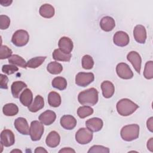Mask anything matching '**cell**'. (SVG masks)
I'll use <instances>...</instances> for the list:
<instances>
[{
	"label": "cell",
	"mask_w": 153,
	"mask_h": 153,
	"mask_svg": "<svg viewBox=\"0 0 153 153\" xmlns=\"http://www.w3.org/2000/svg\"><path fill=\"white\" fill-rule=\"evenodd\" d=\"M78 100L82 105L94 106L98 102V91L95 88L84 90L79 93Z\"/></svg>",
	"instance_id": "cell-1"
},
{
	"label": "cell",
	"mask_w": 153,
	"mask_h": 153,
	"mask_svg": "<svg viewBox=\"0 0 153 153\" xmlns=\"http://www.w3.org/2000/svg\"><path fill=\"white\" fill-rule=\"evenodd\" d=\"M116 107L117 111L120 115L126 117L134 113L139 108V106L131 100L124 98L117 102Z\"/></svg>",
	"instance_id": "cell-2"
},
{
	"label": "cell",
	"mask_w": 153,
	"mask_h": 153,
	"mask_svg": "<svg viewBox=\"0 0 153 153\" xmlns=\"http://www.w3.org/2000/svg\"><path fill=\"white\" fill-rule=\"evenodd\" d=\"M121 138L127 142L134 140L139 137V126L136 124H128L124 126L120 131Z\"/></svg>",
	"instance_id": "cell-3"
},
{
	"label": "cell",
	"mask_w": 153,
	"mask_h": 153,
	"mask_svg": "<svg viewBox=\"0 0 153 153\" xmlns=\"http://www.w3.org/2000/svg\"><path fill=\"white\" fill-rule=\"evenodd\" d=\"M29 40L28 32L23 29L16 30L13 35L11 42L17 47H23L26 45Z\"/></svg>",
	"instance_id": "cell-4"
},
{
	"label": "cell",
	"mask_w": 153,
	"mask_h": 153,
	"mask_svg": "<svg viewBox=\"0 0 153 153\" xmlns=\"http://www.w3.org/2000/svg\"><path fill=\"white\" fill-rule=\"evenodd\" d=\"M44 131L43 124L38 121H33L30 123L29 135L32 141H38L41 138Z\"/></svg>",
	"instance_id": "cell-5"
},
{
	"label": "cell",
	"mask_w": 153,
	"mask_h": 153,
	"mask_svg": "<svg viewBox=\"0 0 153 153\" xmlns=\"http://www.w3.org/2000/svg\"><path fill=\"white\" fill-rule=\"evenodd\" d=\"M93 139V133L87 128H79L75 134L76 141L81 145L90 143Z\"/></svg>",
	"instance_id": "cell-6"
},
{
	"label": "cell",
	"mask_w": 153,
	"mask_h": 153,
	"mask_svg": "<svg viewBox=\"0 0 153 153\" xmlns=\"http://www.w3.org/2000/svg\"><path fill=\"white\" fill-rule=\"evenodd\" d=\"M94 79V75L91 72H79L75 76V83L80 87H85Z\"/></svg>",
	"instance_id": "cell-7"
},
{
	"label": "cell",
	"mask_w": 153,
	"mask_h": 153,
	"mask_svg": "<svg viewBox=\"0 0 153 153\" xmlns=\"http://www.w3.org/2000/svg\"><path fill=\"white\" fill-rule=\"evenodd\" d=\"M116 72L118 76L124 79H129L133 78V73L129 66L126 63H120L117 65Z\"/></svg>",
	"instance_id": "cell-8"
},
{
	"label": "cell",
	"mask_w": 153,
	"mask_h": 153,
	"mask_svg": "<svg viewBox=\"0 0 153 153\" xmlns=\"http://www.w3.org/2000/svg\"><path fill=\"white\" fill-rule=\"evenodd\" d=\"M15 137L13 132L9 129H4L1 133V144L5 147L14 145Z\"/></svg>",
	"instance_id": "cell-9"
},
{
	"label": "cell",
	"mask_w": 153,
	"mask_h": 153,
	"mask_svg": "<svg viewBox=\"0 0 153 153\" xmlns=\"http://www.w3.org/2000/svg\"><path fill=\"white\" fill-rule=\"evenodd\" d=\"M127 59L131 63L135 71L140 74L142 63V59L140 54L135 51H131L127 55Z\"/></svg>",
	"instance_id": "cell-10"
},
{
	"label": "cell",
	"mask_w": 153,
	"mask_h": 153,
	"mask_svg": "<svg viewBox=\"0 0 153 153\" xmlns=\"http://www.w3.org/2000/svg\"><path fill=\"white\" fill-rule=\"evenodd\" d=\"M130 38L128 34L124 31H117L114 35V43L119 47H125L129 43Z\"/></svg>",
	"instance_id": "cell-11"
},
{
	"label": "cell",
	"mask_w": 153,
	"mask_h": 153,
	"mask_svg": "<svg viewBox=\"0 0 153 153\" xmlns=\"http://www.w3.org/2000/svg\"><path fill=\"white\" fill-rule=\"evenodd\" d=\"M16 129L21 134L23 135L29 134L30 128L29 127L27 120L23 117H19L16 118L14 123Z\"/></svg>",
	"instance_id": "cell-12"
},
{
	"label": "cell",
	"mask_w": 153,
	"mask_h": 153,
	"mask_svg": "<svg viewBox=\"0 0 153 153\" xmlns=\"http://www.w3.org/2000/svg\"><path fill=\"white\" fill-rule=\"evenodd\" d=\"M133 36L136 42L140 44H144L146 39L145 27L141 25H136L133 30Z\"/></svg>",
	"instance_id": "cell-13"
},
{
	"label": "cell",
	"mask_w": 153,
	"mask_h": 153,
	"mask_svg": "<svg viewBox=\"0 0 153 153\" xmlns=\"http://www.w3.org/2000/svg\"><path fill=\"white\" fill-rule=\"evenodd\" d=\"M58 46L59 49L65 54H71L74 47L72 41L66 36L60 38L58 42Z\"/></svg>",
	"instance_id": "cell-14"
},
{
	"label": "cell",
	"mask_w": 153,
	"mask_h": 153,
	"mask_svg": "<svg viewBox=\"0 0 153 153\" xmlns=\"http://www.w3.org/2000/svg\"><path fill=\"white\" fill-rule=\"evenodd\" d=\"M56 113L51 110H47L44 111L41 113L38 117L40 122L45 126H50L56 120Z\"/></svg>",
	"instance_id": "cell-15"
},
{
	"label": "cell",
	"mask_w": 153,
	"mask_h": 153,
	"mask_svg": "<svg viewBox=\"0 0 153 153\" xmlns=\"http://www.w3.org/2000/svg\"><path fill=\"white\" fill-rule=\"evenodd\" d=\"M103 125V121L97 117L88 119L85 122L86 127L91 132H97L100 131Z\"/></svg>",
	"instance_id": "cell-16"
},
{
	"label": "cell",
	"mask_w": 153,
	"mask_h": 153,
	"mask_svg": "<svg viewBox=\"0 0 153 153\" xmlns=\"http://www.w3.org/2000/svg\"><path fill=\"white\" fill-rule=\"evenodd\" d=\"M60 123L65 129L72 130L76 125V120L72 115H65L61 117Z\"/></svg>",
	"instance_id": "cell-17"
},
{
	"label": "cell",
	"mask_w": 153,
	"mask_h": 153,
	"mask_svg": "<svg viewBox=\"0 0 153 153\" xmlns=\"http://www.w3.org/2000/svg\"><path fill=\"white\" fill-rule=\"evenodd\" d=\"M60 141V136L59 134L56 131H51L47 135L45 143L46 145L50 148H56L57 147Z\"/></svg>",
	"instance_id": "cell-18"
},
{
	"label": "cell",
	"mask_w": 153,
	"mask_h": 153,
	"mask_svg": "<svg viewBox=\"0 0 153 153\" xmlns=\"http://www.w3.org/2000/svg\"><path fill=\"white\" fill-rule=\"evenodd\" d=\"M102 94L104 97L108 99L111 97L115 92V87L109 81H105L101 84Z\"/></svg>",
	"instance_id": "cell-19"
},
{
	"label": "cell",
	"mask_w": 153,
	"mask_h": 153,
	"mask_svg": "<svg viewBox=\"0 0 153 153\" xmlns=\"http://www.w3.org/2000/svg\"><path fill=\"white\" fill-rule=\"evenodd\" d=\"M100 28L105 31H111L115 26V22L114 19L110 16H105L102 18L100 22Z\"/></svg>",
	"instance_id": "cell-20"
},
{
	"label": "cell",
	"mask_w": 153,
	"mask_h": 153,
	"mask_svg": "<svg viewBox=\"0 0 153 153\" xmlns=\"http://www.w3.org/2000/svg\"><path fill=\"white\" fill-rule=\"evenodd\" d=\"M39 13L42 17L50 19L54 16L55 11L54 7L51 5L49 4H45L40 7Z\"/></svg>",
	"instance_id": "cell-21"
},
{
	"label": "cell",
	"mask_w": 153,
	"mask_h": 153,
	"mask_svg": "<svg viewBox=\"0 0 153 153\" xmlns=\"http://www.w3.org/2000/svg\"><path fill=\"white\" fill-rule=\"evenodd\" d=\"M21 103L25 106H29L30 105L33 100V94L31 90L29 88L25 89L19 97Z\"/></svg>",
	"instance_id": "cell-22"
},
{
	"label": "cell",
	"mask_w": 153,
	"mask_h": 153,
	"mask_svg": "<svg viewBox=\"0 0 153 153\" xmlns=\"http://www.w3.org/2000/svg\"><path fill=\"white\" fill-rule=\"evenodd\" d=\"M44 100L43 97L40 95H37L32 103L28 106V109L32 112H36L44 108Z\"/></svg>",
	"instance_id": "cell-23"
},
{
	"label": "cell",
	"mask_w": 153,
	"mask_h": 153,
	"mask_svg": "<svg viewBox=\"0 0 153 153\" xmlns=\"http://www.w3.org/2000/svg\"><path fill=\"white\" fill-rule=\"evenodd\" d=\"M27 87V85L22 81H14L11 86V91L13 96L14 98H19L20 93L23 89Z\"/></svg>",
	"instance_id": "cell-24"
},
{
	"label": "cell",
	"mask_w": 153,
	"mask_h": 153,
	"mask_svg": "<svg viewBox=\"0 0 153 153\" xmlns=\"http://www.w3.org/2000/svg\"><path fill=\"white\" fill-rule=\"evenodd\" d=\"M61 97L60 94L55 91H51L48 95V102L51 107L56 108L61 104Z\"/></svg>",
	"instance_id": "cell-25"
},
{
	"label": "cell",
	"mask_w": 153,
	"mask_h": 153,
	"mask_svg": "<svg viewBox=\"0 0 153 153\" xmlns=\"http://www.w3.org/2000/svg\"><path fill=\"white\" fill-rule=\"evenodd\" d=\"M3 114L6 116H14L19 112L18 106L13 103L5 104L2 108Z\"/></svg>",
	"instance_id": "cell-26"
},
{
	"label": "cell",
	"mask_w": 153,
	"mask_h": 153,
	"mask_svg": "<svg viewBox=\"0 0 153 153\" xmlns=\"http://www.w3.org/2000/svg\"><path fill=\"white\" fill-rule=\"evenodd\" d=\"M53 58L55 60L62 62H69L71 58V54H65L59 48L55 49L53 53Z\"/></svg>",
	"instance_id": "cell-27"
},
{
	"label": "cell",
	"mask_w": 153,
	"mask_h": 153,
	"mask_svg": "<svg viewBox=\"0 0 153 153\" xmlns=\"http://www.w3.org/2000/svg\"><path fill=\"white\" fill-rule=\"evenodd\" d=\"M8 62L12 65L19 66L22 68H26L27 63L25 60L17 54H13L8 58Z\"/></svg>",
	"instance_id": "cell-28"
},
{
	"label": "cell",
	"mask_w": 153,
	"mask_h": 153,
	"mask_svg": "<svg viewBox=\"0 0 153 153\" xmlns=\"http://www.w3.org/2000/svg\"><path fill=\"white\" fill-rule=\"evenodd\" d=\"M51 85L55 88L63 90L66 89L67 87V81L66 79L62 76H57L53 79Z\"/></svg>",
	"instance_id": "cell-29"
},
{
	"label": "cell",
	"mask_w": 153,
	"mask_h": 153,
	"mask_svg": "<svg viewBox=\"0 0 153 153\" xmlns=\"http://www.w3.org/2000/svg\"><path fill=\"white\" fill-rule=\"evenodd\" d=\"M48 72L53 75H57L61 73L63 70L62 65L57 62H51L47 66Z\"/></svg>",
	"instance_id": "cell-30"
},
{
	"label": "cell",
	"mask_w": 153,
	"mask_h": 153,
	"mask_svg": "<svg viewBox=\"0 0 153 153\" xmlns=\"http://www.w3.org/2000/svg\"><path fill=\"white\" fill-rule=\"evenodd\" d=\"M46 56H39L33 57L28 60L27 62V67L29 68L35 69L41 66L46 59Z\"/></svg>",
	"instance_id": "cell-31"
},
{
	"label": "cell",
	"mask_w": 153,
	"mask_h": 153,
	"mask_svg": "<svg viewBox=\"0 0 153 153\" xmlns=\"http://www.w3.org/2000/svg\"><path fill=\"white\" fill-rule=\"evenodd\" d=\"M93 109L90 106H82L78 108L77 110V115L80 118H84L93 114Z\"/></svg>",
	"instance_id": "cell-32"
},
{
	"label": "cell",
	"mask_w": 153,
	"mask_h": 153,
	"mask_svg": "<svg viewBox=\"0 0 153 153\" xmlns=\"http://www.w3.org/2000/svg\"><path fill=\"white\" fill-rule=\"evenodd\" d=\"M143 76L147 79H151L153 78V62L148 61L146 63L143 71Z\"/></svg>",
	"instance_id": "cell-33"
},
{
	"label": "cell",
	"mask_w": 153,
	"mask_h": 153,
	"mask_svg": "<svg viewBox=\"0 0 153 153\" xmlns=\"http://www.w3.org/2000/svg\"><path fill=\"white\" fill-rule=\"evenodd\" d=\"M94 66V60L90 55H84L82 58V67L84 69H91Z\"/></svg>",
	"instance_id": "cell-34"
},
{
	"label": "cell",
	"mask_w": 153,
	"mask_h": 153,
	"mask_svg": "<svg viewBox=\"0 0 153 153\" xmlns=\"http://www.w3.org/2000/svg\"><path fill=\"white\" fill-rule=\"evenodd\" d=\"M12 50L7 45H1L0 48V59L1 60L10 58L12 55Z\"/></svg>",
	"instance_id": "cell-35"
},
{
	"label": "cell",
	"mask_w": 153,
	"mask_h": 153,
	"mask_svg": "<svg viewBox=\"0 0 153 153\" xmlns=\"http://www.w3.org/2000/svg\"><path fill=\"white\" fill-rule=\"evenodd\" d=\"M19 68L14 65H4L2 67V72L7 74L11 75L18 71Z\"/></svg>",
	"instance_id": "cell-36"
},
{
	"label": "cell",
	"mask_w": 153,
	"mask_h": 153,
	"mask_svg": "<svg viewBox=\"0 0 153 153\" xmlns=\"http://www.w3.org/2000/svg\"><path fill=\"white\" fill-rule=\"evenodd\" d=\"M10 25V19L6 15L0 16V28L2 30L7 29Z\"/></svg>",
	"instance_id": "cell-37"
},
{
	"label": "cell",
	"mask_w": 153,
	"mask_h": 153,
	"mask_svg": "<svg viewBox=\"0 0 153 153\" xmlns=\"http://www.w3.org/2000/svg\"><path fill=\"white\" fill-rule=\"evenodd\" d=\"M88 152H109V149L107 147H105L102 145H93L91 146L89 150L88 151Z\"/></svg>",
	"instance_id": "cell-38"
},
{
	"label": "cell",
	"mask_w": 153,
	"mask_h": 153,
	"mask_svg": "<svg viewBox=\"0 0 153 153\" xmlns=\"http://www.w3.org/2000/svg\"><path fill=\"white\" fill-rule=\"evenodd\" d=\"M8 78L7 76L4 74L0 75V87L2 89H8Z\"/></svg>",
	"instance_id": "cell-39"
},
{
	"label": "cell",
	"mask_w": 153,
	"mask_h": 153,
	"mask_svg": "<svg viewBox=\"0 0 153 153\" xmlns=\"http://www.w3.org/2000/svg\"><path fill=\"white\" fill-rule=\"evenodd\" d=\"M153 118L151 117H150L148 120H147V122H146V126H147V128H148V130L151 131V132H152L153 131Z\"/></svg>",
	"instance_id": "cell-40"
},
{
	"label": "cell",
	"mask_w": 153,
	"mask_h": 153,
	"mask_svg": "<svg viewBox=\"0 0 153 153\" xmlns=\"http://www.w3.org/2000/svg\"><path fill=\"white\" fill-rule=\"evenodd\" d=\"M147 148L148 149L152 152L153 151V138L151 137L147 142Z\"/></svg>",
	"instance_id": "cell-41"
},
{
	"label": "cell",
	"mask_w": 153,
	"mask_h": 153,
	"mask_svg": "<svg viewBox=\"0 0 153 153\" xmlns=\"http://www.w3.org/2000/svg\"><path fill=\"white\" fill-rule=\"evenodd\" d=\"M13 2V1L11 0H1L0 1V4L2 5V6H5V7H7L10 5V4Z\"/></svg>",
	"instance_id": "cell-42"
},
{
	"label": "cell",
	"mask_w": 153,
	"mask_h": 153,
	"mask_svg": "<svg viewBox=\"0 0 153 153\" xmlns=\"http://www.w3.org/2000/svg\"><path fill=\"white\" fill-rule=\"evenodd\" d=\"M59 152H75V151L71 148H64L60 149Z\"/></svg>",
	"instance_id": "cell-43"
},
{
	"label": "cell",
	"mask_w": 153,
	"mask_h": 153,
	"mask_svg": "<svg viewBox=\"0 0 153 153\" xmlns=\"http://www.w3.org/2000/svg\"><path fill=\"white\" fill-rule=\"evenodd\" d=\"M34 152L35 153H42V152H47V151L42 147H37L35 149Z\"/></svg>",
	"instance_id": "cell-44"
},
{
	"label": "cell",
	"mask_w": 153,
	"mask_h": 153,
	"mask_svg": "<svg viewBox=\"0 0 153 153\" xmlns=\"http://www.w3.org/2000/svg\"><path fill=\"white\" fill-rule=\"evenodd\" d=\"M22 152L20 150H19V149H15V150H13V151H11V152Z\"/></svg>",
	"instance_id": "cell-45"
}]
</instances>
